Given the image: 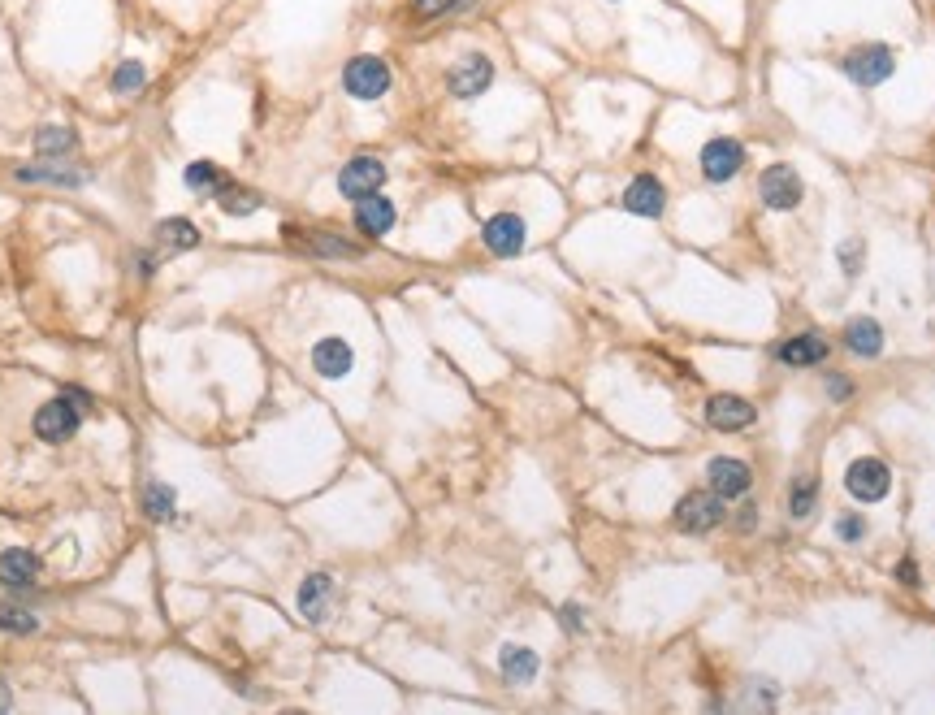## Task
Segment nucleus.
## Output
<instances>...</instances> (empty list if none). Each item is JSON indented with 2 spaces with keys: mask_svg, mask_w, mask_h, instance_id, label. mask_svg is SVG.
<instances>
[{
  "mask_svg": "<svg viewBox=\"0 0 935 715\" xmlns=\"http://www.w3.org/2000/svg\"><path fill=\"white\" fill-rule=\"evenodd\" d=\"M78 403L83 395H61V399H48L44 408L35 412V438L39 442H70L78 434V421H83V412H78Z\"/></svg>",
  "mask_w": 935,
  "mask_h": 715,
  "instance_id": "obj_1",
  "label": "nucleus"
},
{
  "mask_svg": "<svg viewBox=\"0 0 935 715\" xmlns=\"http://www.w3.org/2000/svg\"><path fill=\"white\" fill-rule=\"evenodd\" d=\"M342 87L355 100H381L390 91V65L381 57H351L342 70Z\"/></svg>",
  "mask_w": 935,
  "mask_h": 715,
  "instance_id": "obj_2",
  "label": "nucleus"
},
{
  "mask_svg": "<svg viewBox=\"0 0 935 715\" xmlns=\"http://www.w3.org/2000/svg\"><path fill=\"white\" fill-rule=\"evenodd\" d=\"M758 195L767 208H775V213H788V208L801 204L806 187H801V174L793 165H767L758 178Z\"/></svg>",
  "mask_w": 935,
  "mask_h": 715,
  "instance_id": "obj_3",
  "label": "nucleus"
},
{
  "mask_svg": "<svg viewBox=\"0 0 935 715\" xmlns=\"http://www.w3.org/2000/svg\"><path fill=\"white\" fill-rule=\"evenodd\" d=\"M892 70H897V57H892V48H884V44H862L845 57V74L858 87H879L884 78H892Z\"/></svg>",
  "mask_w": 935,
  "mask_h": 715,
  "instance_id": "obj_4",
  "label": "nucleus"
},
{
  "mask_svg": "<svg viewBox=\"0 0 935 715\" xmlns=\"http://www.w3.org/2000/svg\"><path fill=\"white\" fill-rule=\"evenodd\" d=\"M845 486H849L853 499H862V503H879V499H884V494L892 490V473H888V464H884V460H871V455H862V460H853V464H849Z\"/></svg>",
  "mask_w": 935,
  "mask_h": 715,
  "instance_id": "obj_5",
  "label": "nucleus"
},
{
  "mask_svg": "<svg viewBox=\"0 0 935 715\" xmlns=\"http://www.w3.org/2000/svg\"><path fill=\"white\" fill-rule=\"evenodd\" d=\"M676 525L684 533H710L715 525H723V499L715 490L710 494H684V499L676 503Z\"/></svg>",
  "mask_w": 935,
  "mask_h": 715,
  "instance_id": "obj_6",
  "label": "nucleus"
},
{
  "mask_svg": "<svg viewBox=\"0 0 935 715\" xmlns=\"http://www.w3.org/2000/svg\"><path fill=\"white\" fill-rule=\"evenodd\" d=\"M481 239L494 256H520L524 243H529V226H524V217H516V213H494L481 226Z\"/></svg>",
  "mask_w": 935,
  "mask_h": 715,
  "instance_id": "obj_7",
  "label": "nucleus"
},
{
  "mask_svg": "<svg viewBox=\"0 0 935 715\" xmlns=\"http://www.w3.org/2000/svg\"><path fill=\"white\" fill-rule=\"evenodd\" d=\"M381 182H386V165H381L377 156H351L338 174V191L347 195V200H364V195L381 191Z\"/></svg>",
  "mask_w": 935,
  "mask_h": 715,
  "instance_id": "obj_8",
  "label": "nucleus"
},
{
  "mask_svg": "<svg viewBox=\"0 0 935 715\" xmlns=\"http://www.w3.org/2000/svg\"><path fill=\"white\" fill-rule=\"evenodd\" d=\"M490 83H494V65H490V57H481V52L464 57L451 74H446V87H451V96H459V100H477Z\"/></svg>",
  "mask_w": 935,
  "mask_h": 715,
  "instance_id": "obj_9",
  "label": "nucleus"
},
{
  "mask_svg": "<svg viewBox=\"0 0 935 715\" xmlns=\"http://www.w3.org/2000/svg\"><path fill=\"white\" fill-rule=\"evenodd\" d=\"M706 477H710V490H715L723 503H728V499H741V494H749V486H754V473H749V464H745V460H732V455H719V460H710Z\"/></svg>",
  "mask_w": 935,
  "mask_h": 715,
  "instance_id": "obj_10",
  "label": "nucleus"
},
{
  "mask_svg": "<svg viewBox=\"0 0 935 715\" xmlns=\"http://www.w3.org/2000/svg\"><path fill=\"white\" fill-rule=\"evenodd\" d=\"M741 165H745V148L736 139H710L706 148H702V174L710 182H728L741 174Z\"/></svg>",
  "mask_w": 935,
  "mask_h": 715,
  "instance_id": "obj_11",
  "label": "nucleus"
},
{
  "mask_svg": "<svg viewBox=\"0 0 935 715\" xmlns=\"http://www.w3.org/2000/svg\"><path fill=\"white\" fill-rule=\"evenodd\" d=\"M351 364H355V351L347 338H316V347H312V369L325 377V382H338V377H347L351 373Z\"/></svg>",
  "mask_w": 935,
  "mask_h": 715,
  "instance_id": "obj_12",
  "label": "nucleus"
},
{
  "mask_svg": "<svg viewBox=\"0 0 935 715\" xmlns=\"http://www.w3.org/2000/svg\"><path fill=\"white\" fill-rule=\"evenodd\" d=\"M624 208H628V213H637V217H663L667 187L654 174H637V178L628 182V191H624Z\"/></svg>",
  "mask_w": 935,
  "mask_h": 715,
  "instance_id": "obj_13",
  "label": "nucleus"
},
{
  "mask_svg": "<svg viewBox=\"0 0 935 715\" xmlns=\"http://www.w3.org/2000/svg\"><path fill=\"white\" fill-rule=\"evenodd\" d=\"M706 421L715 429H723V434H736V429L754 425V403L741 399V395H715L706 403Z\"/></svg>",
  "mask_w": 935,
  "mask_h": 715,
  "instance_id": "obj_14",
  "label": "nucleus"
},
{
  "mask_svg": "<svg viewBox=\"0 0 935 715\" xmlns=\"http://www.w3.org/2000/svg\"><path fill=\"white\" fill-rule=\"evenodd\" d=\"M329 598H334V577H329V572H312V577H304V585H299V611H304L312 624L329 620Z\"/></svg>",
  "mask_w": 935,
  "mask_h": 715,
  "instance_id": "obj_15",
  "label": "nucleus"
},
{
  "mask_svg": "<svg viewBox=\"0 0 935 715\" xmlns=\"http://www.w3.org/2000/svg\"><path fill=\"white\" fill-rule=\"evenodd\" d=\"M355 226H360L364 234H373V239L390 234V226H394V204H390L381 191L364 195V200H355Z\"/></svg>",
  "mask_w": 935,
  "mask_h": 715,
  "instance_id": "obj_16",
  "label": "nucleus"
},
{
  "mask_svg": "<svg viewBox=\"0 0 935 715\" xmlns=\"http://www.w3.org/2000/svg\"><path fill=\"white\" fill-rule=\"evenodd\" d=\"M35 572H39V559L26 551V546H9V551H0V581H5L9 590H26V585H35Z\"/></svg>",
  "mask_w": 935,
  "mask_h": 715,
  "instance_id": "obj_17",
  "label": "nucleus"
},
{
  "mask_svg": "<svg viewBox=\"0 0 935 715\" xmlns=\"http://www.w3.org/2000/svg\"><path fill=\"white\" fill-rule=\"evenodd\" d=\"M845 347L853 351V356H879L884 351V325H879L875 317H853L845 325Z\"/></svg>",
  "mask_w": 935,
  "mask_h": 715,
  "instance_id": "obj_18",
  "label": "nucleus"
},
{
  "mask_svg": "<svg viewBox=\"0 0 935 715\" xmlns=\"http://www.w3.org/2000/svg\"><path fill=\"white\" fill-rule=\"evenodd\" d=\"M537 668H542V663H537V650H529V646H511L507 642L503 650H498V672H503L511 685H529L537 676Z\"/></svg>",
  "mask_w": 935,
  "mask_h": 715,
  "instance_id": "obj_19",
  "label": "nucleus"
},
{
  "mask_svg": "<svg viewBox=\"0 0 935 715\" xmlns=\"http://www.w3.org/2000/svg\"><path fill=\"white\" fill-rule=\"evenodd\" d=\"M780 360L793 364V369H810V364H823L827 360V338L823 334H797L780 347Z\"/></svg>",
  "mask_w": 935,
  "mask_h": 715,
  "instance_id": "obj_20",
  "label": "nucleus"
},
{
  "mask_svg": "<svg viewBox=\"0 0 935 715\" xmlns=\"http://www.w3.org/2000/svg\"><path fill=\"white\" fill-rule=\"evenodd\" d=\"M156 243H161L165 252H191V247H200V230H195L187 217H169L156 226Z\"/></svg>",
  "mask_w": 935,
  "mask_h": 715,
  "instance_id": "obj_21",
  "label": "nucleus"
},
{
  "mask_svg": "<svg viewBox=\"0 0 935 715\" xmlns=\"http://www.w3.org/2000/svg\"><path fill=\"white\" fill-rule=\"evenodd\" d=\"M18 182H52V187H83L87 174H74L65 165H22Z\"/></svg>",
  "mask_w": 935,
  "mask_h": 715,
  "instance_id": "obj_22",
  "label": "nucleus"
},
{
  "mask_svg": "<svg viewBox=\"0 0 935 715\" xmlns=\"http://www.w3.org/2000/svg\"><path fill=\"white\" fill-rule=\"evenodd\" d=\"M78 148V135L70 126H39L35 130V152L39 156H70Z\"/></svg>",
  "mask_w": 935,
  "mask_h": 715,
  "instance_id": "obj_23",
  "label": "nucleus"
},
{
  "mask_svg": "<svg viewBox=\"0 0 935 715\" xmlns=\"http://www.w3.org/2000/svg\"><path fill=\"white\" fill-rule=\"evenodd\" d=\"M182 182H187L195 195H217L221 187H226V178H221V169L213 161H191L187 174H182Z\"/></svg>",
  "mask_w": 935,
  "mask_h": 715,
  "instance_id": "obj_24",
  "label": "nucleus"
},
{
  "mask_svg": "<svg viewBox=\"0 0 935 715\" xmlns=\"http://www.w3.org/2000/svg\"><path fill=\"white\" fill-rule=\"evenodd\" d=\"M213 200L221 204V213H230V217H247V213H256L260 208V195L247 191V187H234V182H226Z\"/></svg>",
  "mask_w": 935,
  "mask_h": 715,
  "instance_id": "obj_25",
  "label": "nucleus"
},
{
  "mask_svg": "<svg viewBox=\"0 0 935 715\" xmlns=\"http://www.w3.org/2000/svg\"><path fill=\"white\" fill-rule=\"evenodd\" d=\"M143 512L152 520H169L174 516V490H169L165 481H148V486H143Z\"/></svg>",
  "mask_w": 935,
  "mask_h": 715,
  "instance_id": "obj_26",
  "label": "nucleus"
},
{
  "mask_svg": "<svg viewBox=\"0 0 935 715\" xmlns=\"http://www.w3.org/2000/svg\"><path fill=\"white\" fill-rule=\"evenodd\" d=\"M143 83H148V65L143 61H122L113 70V96H135Z\"/></svg>",
  "mask_w": 935,
  "mask_h": 715,
  "instance_id": "obj_27",
  "label": "nucleus"
},
{
  "mask_svg": "<svg viewBox=\"0 0 935 715\" xmlns=\"http://www.w3.org/2000/svg\"><path fill=\"white\" fill-rule=\"evenodd\" d=\"M814 503H819V481H806V486H797L793 499H788V516H793V520H810L814 516Z\"/></svg>",
  "mask_w": 935,
  "mask_h": 715,
  "instance_id": "obj_28",
  "label": "nucleus"
},
{
  "mask_svg": "<svg viewBox=\"0 0 935 715\" xmlns=\"http://www.w3.org/2000/svg\"><path fill=\"white\" fill-rule=\"evenodd\" d=\"M0 629H9V633H35L39 629V620L31 616L26 607H0Z\"/></svg>",
  "mask_w": 935,
  "mask_h": 715,
  "instance_id": "obj_29",
  "label": "nucleus"
},
{
  "mask_svg": "<svg viewBox=\"0 0 935 715\" xmlns=\"http://www.w3.org/2000/svg\"><path fill=\"white\" fill-rule=\"evenodd\" d=\"M312 252H325V256H360V247H351V243H342L334 239V234H312Z\"/></svg>",
  "mask_w": 935,
  "mask_h": 715,
  "instance_id": "obj_30",
  "label": "nucleus"
},
{
  "mask_svg": "<svg viewBox=\"0 0 935 715\" xmlns=\"http://www.w3.org/2000/svg\"><path fill=\"white\" fill-rule=\"evenodd\" d=\"M836 533H840V538H845V542H858L862 533H866L862 516H840V520H836Z\"/></svg>",
  "mask_w": 935,
  "mask_h": 715,
  "instance_id": "obj_31",
  "label": "nucleus"
},
{
  "mask_svg": "<svg viewBox=\"0 0 935 715\" xmlns=\"http://www.w3.org/2000/svg\"><path fill=\"white\" fill-rule=\"evenodd\" d=\"M563 624H568L572 633H576V629H585V611L576 607V603H568V607H563Z\"/></svg>",
  "mask_w": 935,
  "mask_h": 715,
  "instance_id": "obj_32",
  "label": "nucleus"
},
{
  "mask_svg": "<svg viewBox=\"0 0 935 715\" xmlns=\"http://www.w3.org/2000/svg\"><path fill=\"white\" fill-rule=\"evenodd\" d=\"M897 577H901L905 585H918V564H914V559H901V568H897Z\"/></svg>",
  "mask_w": 935,
  "mask_h": 715,
  "instance_id": "obj_33",
  "label": "nucleus"
},
{
  "mask_svg": "<svg viewBox=\"0 0 935 715\" xmlns=\"http://www.w3.org/2000/svg\"><path fill=\"white\" fill-rule=\"evenodd\" d=\"M827 395L845 399V395H849V382H845V377H827Z\"/></svg>",
  "mask_w": 935,
  "mask_h": 715,
  "instance_id": "obj_34",
  "label": "nucleus"
},
{
  "mask_svg": "<svg viewBox=\"0 0 935 715\" xmlns=\"http://www.w3.org/2000/svg\"><path fill=\"white\" fill-rule=\"evenodd\" d=\"M845 273H849V278L858 273V243H849V247H845Z\"/></svg>",
  "mask_w": 935,
  "mask_h": 715,
  "instance_id": "obj_35",
  "label": "nucleus"
},
{
  "mask_svg": "<svg viewBox=\"0 0 935 715\" xmlns=\"http://www.w3.org/2000/svg\"><path fill=\"white\" fill-rule=\"evenodd\" d=\"M420 13H442V0H416Z\"/></svg>",
  "mask_w": 935,
  "mask_h": 715,
  "instance_id": "obj_36",
  "label": "nucleus"
},
{
  "mask_svg": "<svg viewBox=\"0 0 935 715\" xmlns=\"http://www.w3.org/2000/svg\"><path fill=\"white\" fill-rule=\"evenodd\" d=\"M472 0H442V13H455V9H468Z\"/></svg>",
  "mask_w": 935,
  "mask_h": 715,
  "instance_id": "obj_37",
  "label": "nucleus"
},
{
  "mask_svg": "<svg viewBox=\"0 0 935 715\" xmlns=\"http://www.w3.org/2000/svg\"><path fill=\"white\" fill-rule=\"evenodd\" d=\"M9 702H13V698H9V685L0 681V711H9Z\"/></svg>",
  "mask_w": 935,
  "mask_h": 715,
  "instance_id": "obj_38",
  "label": "nucleus"
}]
</instances>
